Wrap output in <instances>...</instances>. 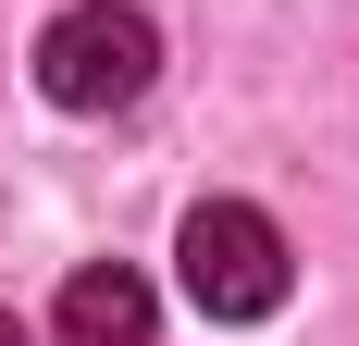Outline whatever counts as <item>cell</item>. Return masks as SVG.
Wrapping results in <instances>:
<instances>
[{"instance_id":"1","label":"cell","mask_w":359,"mask_h":346,"mask_svg":"<svg viewBox=\"0 0 359 346\" xmlns=\"http://www.w3.org/2000/svg\"><path fill=\"white\" fill-rule=\"evenodd\" d=\"M149 74H161V25H149L137 0H74V13H50V37H37L50 111H137Z\"/></svg>"},{"instance_id":"2","label":"cell","mask_w":359,"mask_h":346,"mask_svg":"<svg viewBox=\"0 0 359 346\" xmlns=\"http://www.w3.org/2000/svg\"><path fill=\"white\" fill-rule=\"evenodd\" d=\"M174 260H186V297L211 321H273L285 310V235H273V210H248V198H198L186 235H174Z\"/></svg>"},{"instance_id":"3","label":"cell","mask_w":359,"mask_h":346,"mask_svg":"<svg viewBox=\"0 0 359 346\" xmlns=\"http://www.w3.org/2000/svg\"><path fill=\"white\" fill-rule=\"evenodd\" d=\"M50 346H161V297L137 260H87L50 310Z\"/></svg>"},{"instance_id":"4","label":"cell","mask_w":359,"mask_h":346,"mask_svg":"<svg viewBox=\"0 0 359 346\" xmlns=\"http://www.w3.org/2000/svg\"><path fill=\"white\" fill-rule=\"evenodd\" d=\"M0 346H25V321H13V310H0Z\"/></svg>"}]
</instances>
